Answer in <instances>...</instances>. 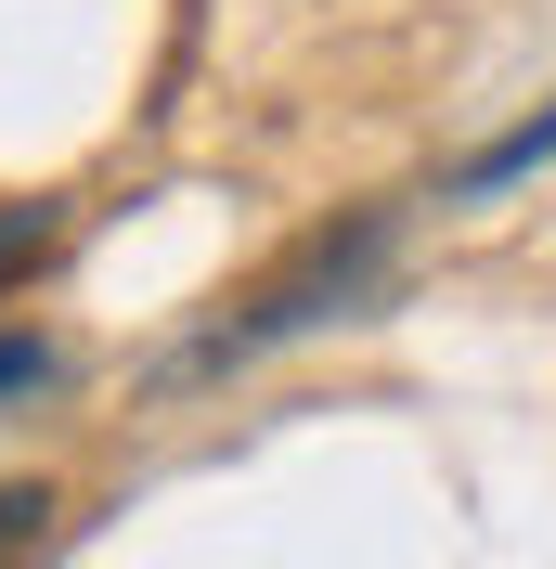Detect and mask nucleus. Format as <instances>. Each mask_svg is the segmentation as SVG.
<instances>
[{
    "label": "nucleus",
    "instance_id": "f257e3e1",
    "mask_svg": "<svg viewBox=\"0 0 556 569\" xmlns=\"http://www.w3.org/2000/svg\"><path fill=\"white\" fill-rule=\"evenodd\" d=\"M388 233H401L388 208H349V220H324L311 247H298V259H272V272L246 284V298L208 323V337H181V362H169V376H234V362H259V350H285V337L337 323L349 298H363V284L388 272Z\"/></svg>",
    "mask_w": 556,
    "mask_h": 569
},
{
    "label": "nucleus",
    "instance_id": "f03ea898",
    "mask_svg": "<svg viewBox=\"0 0 556 569\" xmlns=\"http://www.w3.org/2000/svg\"><path fill=\"white\" fill-rule=\"evenodd\" d=\"M544 156H556V104H544V117H518L492 156H466V169H453V194H505V181H518V169H544Z\"/></svg>",
    "mask_w": 556,
    "mask_h": 569
},
{
    "label": "nucleus",
    "instance_id": "7ed1b4c3",
    "mask_svg": "<svg viewBox=\"0 0 556 569\" xmlns=\"http://www.w3.org/2000/svg\"><path fill=\"white\" fill-rule=\"evenodd\" d=\"M52 247H66V208H39V194H27V208H0V284H27Z\"/></svg>",
    "mask_w": 556,
    "mask_h": 569
},
{
    "label": "nucleus",
    "instance_id": "20e7f679",
    "mask_svg": "<svg viewBox=\"0 0 556 569\" xmlns=\"http://www.w3.org/2000/svg\"><path fill=\"white\" fill-rule=\"evenodd\" d=\"M39 543H52V492L39 479H0V569H27Z\"/></svg>",
    "mask_w": 556,
    "mask_h": 569
},
{
    "label": "nucleus",
    "instance_id": "39448f33",
    "mask_svg": "<svg viewBox=\"0 0 556 569\" xmlns=\"http://www.w3.org/2000/svg\"><path fill=\"white\" fill-rule=\"evenodd\" d=\"M39 376H52V350H39V337H0V401L39 389Z\"/></svg>",
    "mask_w": 556,
    "mask_h": 569
}]
</instances>
